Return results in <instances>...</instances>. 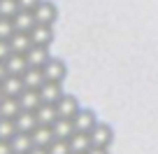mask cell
<instances>
[{"label": "cell", "instance_id": "9a60e30c", "mask_svg": "<svg viewBox=\"0 0 158 154\" xmlns=\"http://www.w3.org/2000/svg\"><path fill=\"white\" fill-rule=\"evenodd\" d=\"M5 68H7V75H23L26 70H28L26 54H14V51H12L5 59Z\"/></svg>", "mask_w": 158, "mask_h": 154}, {"label": "cell", "instance_id": "cb8c5ba5", "mask_svg": "<svg viewBox=\"0 0 158 154\" xmlns=\"http://www.w3.org/2000/svg\"><path fill=\"white\" fill-rule=\"evenodd\" d=\"M14 33H16V30H14V21L0 16V40H10Z\"/></svg>", "mask_w": 158, "mask_h": 154}, {"label": "cell", "instance_id": "83f0119b", "mask_svg": "<svg viewBox=\"0 0 158 154\" xmlns=\"http://www.w3.org/2000/svg\"><path fill=\"white\" fill-rule=\"evenodd\" d=\"M0 154H14V149H12L10 140H0Z\"/></svg>", "mask_w": 158, "mask_h": 154}, {"label": "cell", "instance_id": "4dcf8cb0", "mask_svg": "<svg viewBox=\"0 0 158 154\" xmlns=\"http://www.w3.org/2000/svg\"><path fill=\"white\" fill-rule=\"evenodd\" d=\"M7 77V68H5V61H0V82Z\"/></svg>", "mask_w": 158, "mask_h": 154}, {"label": "cell", "instance_id": "ffe728a7", "mask_svg": "<svg viewBox=\"0 0 158 154\" xmlns=\"http://www.w3.org/2000/svg\"><path fill=\"white\" fill-rule=\"evenodd\" d=\"M51 129H54V135L58 140H70V135L77 131V129H74V121L72 119H65V117H58Z\"/></svg>", "mask_w": 158, "mask_h": 154}, {"label": "cell", "instance_id": "ba28073f", "mask_svg": "<svg viewBox=\"0 0 158 154\" xmlns=\"http://www.w3.org/2000/svg\"><path fill=\"white\" fill-rule=\"evenodd\" d=\"M30 40L33 45H42V47H49L54 42V26H44V24H37L33 30H30Z\"/></svg>", "mask_w": 158, "mask_h": 154}, {"label": "cell", "instance_id": "6da1fadb", "mask_svg": "<svg viewBox=\"0 0 158 154\" xmlns=\"http://www.w3.org/2000/svg\"><path fill=\"white\" fill-rule=\"evenodd\" d=\"M35 21L37 24H44V26H54L56 19H58V7L51 2V0H42L37 7H35Z\"/></svg>", "mask_w": 158, "mask_h": 154}, {"label": "cell", "instance_id": "3957f363", "mask_svg": "<svg viewBox=\"0 0 158 154\" xmlns=\"http://www.w3.org/2000/svg\"><path fill=\"white\" fill-rule=\"evenodd\" d=\"M42 70H44L47 82H60V84H63V80L68 77V65H65V61L56 59V56H51L49 63H47Z\"/></svg>", "mask_w": 158, "mask_h": 154}, {"label": "cell", "instance_id": "4316f807", "mask_svg": "<svg viewBox=\"0 0 158 154\" xmlns=\"http://www.w3.org/2000/svg\"><path fill=\"white\" fill-rule=\"evenodd\" d=\"M12 54V47H10V40H0V61H5L7 56Z\"/></svg>", "mask_w": 158, "mask_h": 154}, {"label": "cell", "instance_id": "2e32d148", "mask_svg": "<svg viewBox=\"0 0 158 154\" xmlns=\"http://www.w3.org/2000/svg\"><path fill=\"white\" fill-rule=\"evenodd\" d=\"M0 86H2V94L5 96H21V91L26 89L23 80H21V75H7L5 80L0 82Z\"/></svg>", "mask_w": 158, "mask_h": 154}, {"label": "cell", "instance_id": "52a82bcc", "mask_svg": "<svg viewBox=\"0 0 158 154\" xmlns=\"http://www.w3.org/2000/svg\"><path fill=\"white\" fill-rule=\"evenodd\" d=\"M63 94L65 91H63L60 82H44L40 86V98H42V103H49V105H56Z\"/></svg>", "mask_w": 158, "mask_h": 154}, {"label": "cell", "instance_id": "7c38bea8", "mask_svg": "<svg viewBox=\"0 0 158 154\" xmlns=\"http://www.w3.org/2000/svg\"><path fill=\"white\" fill-rule=\"evenodd\" d=\"M12 21H14V30H19V33H30V30L37 26L35 14L33 12H26V10H19Z\"/></svg>", "mask_w": 158, "mask_h": 154}, {"label": "cell", "instance_id": "277c9868", "mask_svg": "<svg viewBox=\"0 0 158 154\" xmlns=\"http://www.w3.org/2000/svg\"><path fill=\"white\" fill-rule=\"evenodd\" d=\"M74 129L81 131V133H91V131L95 129V124H98V114H95V110L91 108H81L77 114H74Z\"/></svg>", "mask_w": 158, "mask_h": 154}, {"label": "cell", "instance_id": "30bf717a", "mask_svg": "<svg viewBox=\"0 0 158 154\" xmlns=\"http://www.w3.org/2000/svg\"><path fill=\"white\" fill-rule=\"evenodd\" d=\"M21 80H23L26 89H35V91H40V86L47 82V77H44V70H42V68H30V65H28V70L21 75Z\"/></svg>", "mask_w": 158, "mask_h": 154}, {"label": "cell", "instance_id": "8fae6325", "mask_svg": "<svg viewBox=\"0 0 158 154\" xmlns=\"http://www.w3.org/2000/svg\"><path fill=\"white\" fill-rule=\"evenodd\" d=\"M14 124H16V131H19V133H33L35 126H37V117H35V112L21 110L14 117Z\"/></svg>", "mask_w": 158, "mask_h": 154}, {"label": "cell", "instance_id": "4fadbf2b", "mask_svg": "<svg viewBox=\"0 0 158 154\" xmlns=\"http://www.w3.org/2000/svg\"><path fill=\"white\" fill-rule=\"evenodd\" d=\"M35 117H37V124H42V126H54L56 119H58V110H56V105L42 103L37 110H35Z\"/></svg>", "mask_w": 158, "mask_h": 154}, {"label": "cell", "instance_id": "9c48e42d", "mask_svg": "<svg viewBox=\"0 0 158 154\" xmlns=\"http://www.w3.org/2000/svg\"><path fill=\"white\" fill-rule=\"evenodd\" d=\"M30 138H33L35 147H49V145L56 140V135H54V129H51V126L37 124V126H35V131L30 133Z\"/></svg>", "mask_w": 158, "mask_h": 154}, {"label": "cell", "instance_id": "8992f818", "mask_svg": "<svg viewBox=\"0 0 158 154\" xmlns=\"http://www.w3.org/2000/svg\"><path fill=\"white\" fill-rule=\"evenodd\" d=\"M56 110H58V117H65V119H74V114L81 110V105H79L77 96H72V94H63V96H60V100L56 103Z\"/></svg>", "mask_w": 158, "mask_h": 154}, {"label": "cell", "instance_id": "603a6c76", "mask_svg": "<svg viewBox=\"0 0 158 154\" xmlns=\"http://www.w3.org/2000/svg\"><path fill=\"white\" fill-rule=\"evenodd\" d=\"M16 12H19V2H16V0H0V16L14 19Z\"/></svg>", "mask_w": 158, "mask_h": 154}, {"label": "cell", "instance_id": "e0dca14e", "mask_svg": "<svg viewBox=\"0 0 158 154\" xmlns=\"http://www.w3.org/2000/svg\"><path fill=\"white\" fill-rule=\"evenodd\" d=\"M70 149H72V154H86L91 149V135L89 133H81V131H74L72 135H70Z\"/></svg>", "mask_w": 158, "mask_h": 154}, {"label": "cell", "instance_id": "7a4b0ae2", "mask_svg": "<svg viewBox=\"0 0 158 154\" xmlns=\"http://www.w3.org/2000/svg\"><path fill=\"white\" fill-rule=\"evenodd\" d=\"M89 135H91V145H95V147H112L114 143V129L109 124H102V121H98Z\"/></svg>", "mask_w": 158, "mask_h": 154}, {"label": "cell", "instance_id": "f1b7e54d", "mask_svg": "<svg viewBox=\"0 0 158 154\" xmlns=\"http://www.w3.org/2000/svg\"><path fill=\"white\" fill-rule=\"evenodd\" d=\"M86 154H109V147H95V145H91V149Z\"/></svg>", "mask_w": 158, "mask_h": 154}, {"label": "cell", "instance_id": "5bb4252c", "mask_svg": "<svg viewBox=\"0 0 158 154\" xmlns=\"http://www.w3.org/2000/svg\"><path fill=\"white\" fill-rule=\"evenodd\" d=\"M16 98H19L21 110H28V112H35V110L42 105L40 91H35V89H23V91H21V96H16Z\"/></svg>", "mask_w": 158, "mask_h": 154}, {"label": "cell", "instance_id": "5b68a950", "mask_svg": "<svg viewBox=\"0 0 158 154\" xmlns=\"http://www.w3.org/2000/svg\"><path fill=\"white\" fill-rule=\"evenodd\" d=\"M51 59V51L49 47H42V45H33L28 51H26V61H28L30 68H44Z\"/></svg>", "mask_w": 158, "mask_h": 154}, {"label": "cell", "instance_id": "d4e9b609", "mask_svg": "<svg viewBox=\"0 0 158 154\" xmlns=\"http://www.w3.org/2000/svg\"><path fill=\"white\" fill-rule=\"evenodd\" d=\"M47 149H49V154H72V149H70V143H68V140H58V138H56Z\"/></svg>", "mask_w": 158, "mask_h": 154}, {"label": "cell", "instance_id": "484cf974", "mask_svg": "<svg viewBox=\"0 0 158 154\" xmlns=\"http://www.w3.org/2000/svg\"><path fill=\"white\" fill-rule=\"evenodd\" d=\"M19 2V10H26V12H35V7L42 2V0H16Z\"/></svg>", "mask_w": 158, "mask_h": 154}, {"label": "cell", "instance_id": "d6986e66", "mask_svg": "<svg viewBox=\"0 0 158 154\" xmlns=\"http://www.w3.org/2000/svg\"><path fill=\"white\" fill-rule=\"evenodd\" d=\"M10 145H12V149H14V154H28L30 149L35 147L30 133H19V131H16V135L10 140Z\"/></svg>", "mask_w": 158, "mask_h": 154}, {"label": "cell", "instance_id": "1f68e13d", "mask_svg": "<svg viewBox=\"0 0 158 154\" xmlns=\"http://www.w3.org/2000/svg\"><path fill=\"white\" fill-rule=\"evenodd\" d=\"M2 98H5V94H2V86H0V100H2Z\"/></svg>", "mask_w": 158, "mask_h": 154}, {"label": "cell", "instance_id": "7402d4cb", "mask_svg": "<svg viewBox=\"0 0 158 154\" xmlns=\"http://www.w3.org/2000/svg\"><path fill=\"white\" fill-rule=\"evenodd\" d=\"M14 135H16L14 119H5V117H0V140H12Z\"/></svg>", "mask_w": 158, "mask_h": 154}, {"label": "cell", "instance_id": "ac0fdd59", "mask_svg": "<svg viewBox=\"0 0 158 154\" xmlns=\"http://www.w3.org/2000/svg\"><path fill=\"white\" fill-rule=\"evenodd\" d=\"M10 47H12V51H14V54H26V51L33 47L30 33H19V30H16V33L10 37Z\"/></svg>", "mask_w": 158, "mask_h": 154}, {"label": "cell", "instance_id": "f546056e", "mask_svg": "<svg viewBox=\"0 0 158 154\" xmlns=\"http://www.w3.org/2000/svg\"><path fill=\"white\" fill-rule=\"evenodd\" d=\"M28 154H49V149H47V147H33Z\"/></svg>", "mask_w": 158, "mask_h": 154}, {"label": "cell", "instance_id": "44dd1931", "mask_svg": "<svg viewBox=\"0 0 158 154\" xmlns=\"http://www.w3.org/2000/svg\"><path fill=\"white\" fill-rule=\"evenodd\" d=\"M19 112H21L19 98H14V96H5V98L0 100V117H5V119H14Z\"/></svg>", "mask_w": 158, "mask_h": 154}]
</instances>
